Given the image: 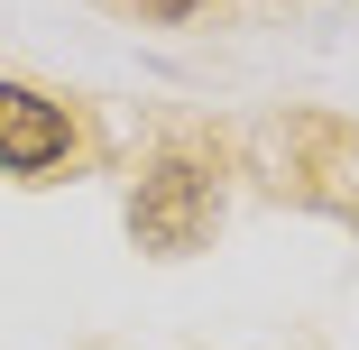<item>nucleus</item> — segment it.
Here are the masks:
<instances>
[{
	"mask_svg": "<svg viewBox=\"0 0 359 350\" xmlns=\"http://www.w3.org/2000/svg\"><path fill=\"white\" fill-rule=\"evenodd\" d=\"M212 222H222V175H212L203 157H184V148H166L148 175H138V194H129V240L157 249V258L203 249Z\"/></svg>",
	"mask_w": 359,
	"mask_h": 350,
	"instance_id": "nucleus-1",
	"label": "nucleus"
},
{
	"mask_svg": "<svg viewBox=\"0 0 359 350\" xmlns=\"http://www.w3.org/2000/svg\"><path fill=\"white\" fill-rule=\"evenodd\" d=\"M74 157V120L37 83H0V175H55Z\"/></svg>",
	"mask_w": 359,
	"mask_h": 350,
	"instance_id": "nucleus-2",
	"label": "nucleus"
},
{
	"mask_svg": "<svg viewBox=\"0 0 359 350\" xmlns=\"http://www.w3.org/2000/svg\"><path fill=\"white\" fill-rule=\"evenodd\" d=\"M138 10H148V19H194L203 0H138Z\"/></svg>",
	"mask_w": 359,
	"mask_h": 350,
	"instance_id": "nucleus-3",
	"label": "nucleus"
}]
</instances>
